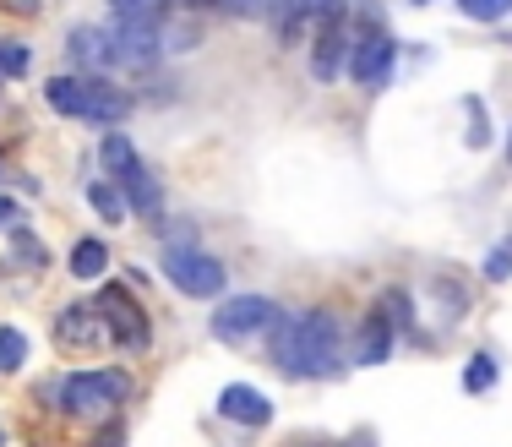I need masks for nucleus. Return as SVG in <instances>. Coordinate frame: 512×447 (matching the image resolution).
<instances>
[{
	"mask_svg": "<svg viewBox=\"0 0 512 447\" xmlns=\"http://www.w3.org/2000/svg\"><path fill=\"white\" fill-rule=\"evenodd\" d=\"M273 355H278V371H289V377H338V366H344V328H338L333 311L284 317L273 328Z\"/></svg>",
	"mask_w": 512,
	"mask_h": 447,
	"instance_id": "1",
	"label": "nucleus"
},
{
	"mask_svg": "<svg viewBox=\"0 0 512 447\" xmlns=\"http://www.w3.org/2000/svg\"><path fill=\"white\" fill-rule=\"evenodd\" d=\"M126 393H131L126 371H77V377L60 382V409H66V415H77V420H99Z\"/></svg>",
	"mask_w": 512,
	"mask_h": 447,
	"instance_id": "2",
	"label": "nucleus"
},
{
	"mask_svg": "<svg viewBox=\"0 0 512 447\" xmlns=\"http://www.w3.org/2000/svg\"><path fill=\"white\" fill-rule=\"evenodd\" d=\"M278 322H284V311H278L267 295H235V300H224V306L213 311V338H224V344H246V338L273 333Z\"/></svg>",
	"mask_w": 512,
	"mask_h": 447,
	"instance_id": "3",
	"label": "nucleus"
},
{
	"mask_svg": "<svg viewBox=\"0 0 512 447\" xmlns=\"http://www.w3.org/2000/svg\"><path fill=\"white\" fill-rule=\"evenodd\" d=\"M164 279L191 300H213L224 289V262L197 246H164Z\"/></svg>",
	"mask_w": 512,
	"mask_h": 447,
	"instance_id": "4",
	"label": "nucleus"
},
{
	"mask_svg": "<svg viewBox=\"0 0 512 447\" xmlns=\"http://www.w3.org/2000/svg\"><path fill=\"white\" fill-rule=\"evenodd\" d=\"M109 44H115V66H131V71H153L158 60H164L158 28H137V22H109Z\"/></svg>",
	"mask_w": 512,
	"mask_h": 447,
	"instance_id": "5",
	"label": "nucleus"
},
{
	"mask_svg": "<svg viewBox=\"0 0 512 447\" xmlns=\"http://www.w3.org/2000/svg\"><path fill=\"white\" fill-rule=\"evenodd\" d=\"M393 55H398V44L387 39L382 28H371L355 50H349V77L365 82V88H382V82L393 77Z\"/></svg>",
	"mask_w": 512,
	"mask_h": 447,
	"instance_id": "6",
	"label": "nucleus"
},
{
	"mask_svg": "<svg viewBox=\"0 0 512 447\" xmlns=\"http://www.w3.org/2000/svg\"><path fill=\"white\" fill-rule=\"evenodd\" d=\"M99 317H109V333H115L126 349H148V317H142V306L126 295V289H104Z\"/></svg>",
	"mask_w": 512,
	"mask_h": 447,
	"instance_id": "7",
	"label": "nucleus"
},
{
	"mask_svg": "<svg viewBox=\"0 0 512 447\" xmlns=\"http://www.w3.org/2000/svg\"><path fill=\"white\" fill-rule=\"evenodd\" d=\"M66 55L77 60L88 77L120 71V66H115V44H109V28H99V22H88V28H71V33H66Z\"/></svg>",
	"mask_w": 512,
	"mask_h": 447,
	"instance_id": "8",
	"label": "nucleus"
},
{
	"mask_svg": "<svg viewBox=\"0 0 512 447\" xmlns=\"http://www.w3.org/2000/svg\"><path fill=\"white\" fill-rule=\"evenodd\" d=\"M218 415L235 420V426H267V420H273V398L246 388V382H235V388L218 393Z\"/></svg>",
	"mask_w": 512,
	"mask_h": 447,
	"instance_id": "9",
	"label": "nucleus"
},
{
	"mask_svg": "<svg viewBox=\"0 0 512 447\" xmlns=\"http://www.w3.org/2000/svg\"><path fill=\"white\" fill-rule=\"evenodd\" d=\"M131 99L120 88H109L104 77H82V120H93V126H115V120H126Z\"/></svg>",
	"mask_w": 512,
	"mask_h": 447,
	"instance_id": "10",
	"label": "nucleus"
},
{
	"mask_svg": "<svg viewBox=\"0 0 512 447\" xmlns=\"http://www.w3.org/2000/svg\"><path fill=\"white\" fill-rule=\"evenodd\" d=\"M344 60H349V44H344V22L316 33V50H311V77L316 82H338L344 77Z\"/></svg>",
	"mask_w": 512,
	"mask_h": 447,
	"instance_id": "11",
	"label": "nucleus"
},
{
	"mask_svg": "<svg viewBox=\"0 0 512 447\" xmlns=\"http://www.w3.org/2000/svg\"><path fill=\"white\" fill-rule=\"evenodd\" d=\"M55 338H60V349H93V344L104 338L99 311H88V306H66V311H60Z\"/></svg>",
	"mask_w": 512,
	"mask_h": 447,
	"instance_id": "12",
	"label": "nucleus"
},
{
	"mask_svg": "<svg viewBox=\"0 0 512 447\" xmlns=\"http://www.w3.org/2000/svg\"><path fill=\"white\" fill-rule=\"evenodd\" d=\"M99 164H104V175H115L120 186H126L131 175L142 169V159H137V148H131V137H104V148H99Z\"/></svg>",
	"mask_w": 512,
	"mask_h": 447,
	"instance_id": "13",
	"label": "nucleus"
},
{
	"mask_svg": "<svg viewBox=\"0 0 512 447\" xmlns=\"http://www.w3.org/2000/svg\"><path fill=\"white\" fill-rule=\"evenodd\" d=\"M169 6H175V0H109L115 22H137V28H158V22L169 17Z\"/></svg>",
	"mask_w": 512,
	"mask_h": 447,
	"instance_id": "14",
	"label": "nucleus"
},
{
	"mask_svg": "<svg viewBox=\"0 0 512 447\" xmlns=\"http://www.w3.org/2000/svg\"><path fill=\"white\" fill-rule=\"evenodd\" d=\"M126 208L142 213V219H153V213L164 208V191H158V180L148 175V169H137V175L126 180Z\"/></svg>",
	"mask_w": 512,
	"mask_h": 447,
	"instance_id": "15",
	"label": "nucleus"
},
{
	"mask_svg": "<svg viewBox=\"0 0 512 447\" xmlns=\"http://www.w3.org/2000/svg\"><path fill=\"white\" fill-rule=\"evenodd\" d=\"M104 268H109V251H104V240H77L71 246V273L77 279H104Z\"/></svg>",
	"mask_w": 512,
	"mask_h": 447,
	"instance_id": "16",
	"label": "nucleus"
},
{
	"mask_svg": "<svg viewBox=\"0 0 512 447\" xmlns=\"http://www.w3.org/2000/svg\"><path fill=\"white\" fill-rule=\"evenodd\" d=\"M387 355H393V328H387L382 317H371L360 333V366H382Z\"/></svg>",
	"mask_w": 512,
	"mask_h": 447,
	"instance_id": "17",
	"label": "nucleus"
},
{
	"mask_svg": "<svg viewBox=\"0 0 512 447\" xmlns=\"http://www.w3.org/2000/svg\"><path fill=\"white\" fill-rule=\"evenodd\" d=\"M44 99H50L60 115H77L82 120V77H50V82H44Z\"/></svg>",
	"mask_w": 512,
	"mask_h": 447,
	"instance_id": "18",
	"label": "nucleus"
},
{
	"mask_svg": "<svg viewBox=\"0 0 512 447\" xmlns=\"http://www.w3.org/2000/svg\"><path fill=\"white\" fill-rule=\"evenodd\" d=\"M88 202H93V213H99L104 224H120V219H126V197H120L109 180H93V186H88Z\"/></svg>",
	"mask_w": 512,
	"mask_h": 447,
	"instance_id": "19",
	"label": "nucleus"
},
{
	"mask_svg": "<svg viewBox=\"0 0 512 447\" xmlns=\"http://www.w3.org/2000/svg\"><path fill=\"white\" fill-rule=\"evenodd\" d=\"M300 22H316V28H333V22H344V0H295Z\"/></svg>",
	"mask_w": 512,
	"mask_h": 447,
	"instance_id": "20",
	"label": "nucleus"
},
{
	"mask_svg": "<svg viewBox=\"0 0 512 447\" xmlns=\"http://www.w3.org/2000/svg\"><path fill=\"white\" fill-rule=\"evenodd\" d=\"M22 360H28V338H22L17 328H0V377L22 371Z\"/></svg>",
	"mask_w": 512,
	"mask_h": 447,
	"instance_id": "21",
	"label": "nucleus"
},
{
	"mask_svg": "<svg viewBox=\"0 0 512 447\" xmlns=\"http://www.w3.org/2000/svg\"><path fill=\"white\" fill-rule=\"evenodd\" d=\"M491 382H496V360L491 355H474L469 366H463V388H469V393H485Z\"/></svg>",
	"mask_w": 512,
	"mask_h": 447,
	"instance_id": "22",
	"label": "nucleus"
},
{
	"mask_svg": "<svg viewBox=\"0 0 512 447\" xmlns=\"http://www.w3.org/2000/svg\"><path fill=\"white\" fill-rule=\"evenodd\" d=\"M458 6H463V17H474V22H502L512 11V0H458Z\"/></svg>",
	"mask_w": 512,
	"mask_h": 447,
	"instance_id": "23",
	"label": "nucleus"
},
{
	"mask_svg": "<svg viewBox=\"0 0 512 447\" xmlns=\"http://www.w3.org/2000/svg\"><path fill=\"white\" fill-rule=\"evenodd\" d=\"M0 77H28V50L0 39Z\"/></svg>",
	"mask_w": 512,
	"mask_h": 447,
	"instance_id": "24",
	"label": "nucleus"
},
{
	"mask_svg": "<svg viewBox=\"0 0 512 447\" xmlns=\"http://www.w3.org/2000/svg\"><path fill=\"white\" fill-rule=\"evenodd\" d=\"M11 246H17V262H22V268H44V246L28 235V229H17V235H11Z\"/></svg>",
	"mask_w": 512,
	"mask_h": 447,
	"instance_id": "25",
	"label": "nucleus"
},
{
	"mask_svg": "<svg viewBox=\"0 0 512 447\" xmlns=\"http://www.w3.org/2000/svg\"><path fill=\"white\" fill-rule=\"evenodd\" d=\"M485 137H491V126H485V110L469 99V148H485Z\"/></svg>",
	"mask_w": 512,
	"mask_h": 447,
	"instance_id": "26",
	"label": "nucleus"
},
{
	"mask_svg": "<svg viewBox=\"0 0 512 447\" xmlns=\"http://www.w3.org/2000/svg\"><path fill=\"white\" fill-rule=\"evenodd\" d=\"M507 268H512V257H507V251H496V257H491V279H507Z\"/></svg>",
	"mask_w": 512,
	"mask_h": 447,
	"instance_id": "27",
	"label": "nucleus"
},
{
	"mask_svg": "<svg viewBox=\"0 0 512 447\" xmlns=\"http://www.w3.org/2000/svg\"><path fill=\"white\" fill-rule=\"evenodd\" d=\"M11 219H17V202H11V197H0V224H11Z\"/></svg>",
	"mask_w": 512,
	"mask_h": 447,
	"instance_id": "28",
	"label": "nucleus"
},
{
	"mask_svg": "<svg viewBox=\"0 0 512 447\" xmlns=\"http://www.w3.org/2000/svg\"><path fill=\"white\" fill-rule=\"evenodd\" d=\"M507 159H512V137H507Z\"/></svg>",
	"mask_w": 512,
	"mask_h": 447,
	"instance_id": "29",
	"label": "nucleus"
},
{
	"mask_svg": "<svg viewBox=\"0 0 512 447\" xmlns=\"http://www.w3.org/2000/svg\"><path fill=\"white\" fill-rule=\"evenodd\" d=\"M414 6H425V0H414Z\"/></svg>",
	"mask_w": 512,
	"mask_h": 447,
	"instance_id": "30",
	"label": "nucleus"
},
{
	"mask_svg": "<svg viewBox=\"0 0 512 447\" xmlns=\"http://www.w3.org/2000/svg\"><path fill=\"white\" fill-rule=\"evenodd\" d=\"M360 447H371V442H360Z\"/></svg>",
	"mask_w": 512,
	"mask_h": 447,
	"instance_id": "31",
	"label": "nucleus"
}]
</instances>
